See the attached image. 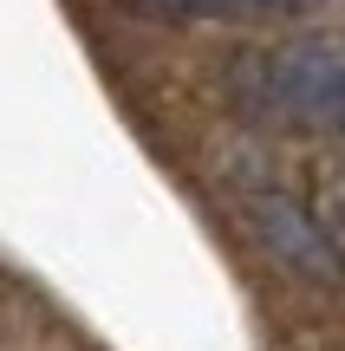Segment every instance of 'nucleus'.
I'll use <instances>...</instances> for the list:
<instances>
[{
	"label": "nucleus",
	"mask_w": 345,
	"mask_h": 351,
	"mask_svg": "<svg viewBox=\"0 0 345 351\" xmlns=\"http://www.w3.org/2000/svg\"><path fill=\"white\" fill-rule=\"evenodd\" d=\"M235 78H241V98L261 104V111H274V117L345 130V52L339 46L300 39V46L248 52V59L235 65Z\"/></svg>",
	"instance_id": "1"
},
{
	"label": "nucleus",
	"mask_w": 345,
	"mask_h": 351,
	"mask_svg": "<svg viewBox=\"0 0 345 351\" xmlns=\"http://www.w3.org/2000/svg\"><path fill=\"white\" fill-rule=\"evenodd\" d=\"M254 234L267 241V254H274V261H287L300 280H313V287H326V293L345 287V254H339V241L326 234L294 195H261L254 202Z\"/></svg>",
	"instance_id": "2"
},
{
	"label": "nucleus",
	"mask_w": 345,
	"mask_h": 351,
	"mask_svg": "<svg viewBox=\"0 0 345 351\" xmlns=\"http://www.w3.org/2000/svg\"><path fill=\"white\" fill-rule=\"evenodd\" d=\"M169 20H261V13H307L320 0H143Z\"/></svg>",
	"instance_id": "3"
}]
</instances>
